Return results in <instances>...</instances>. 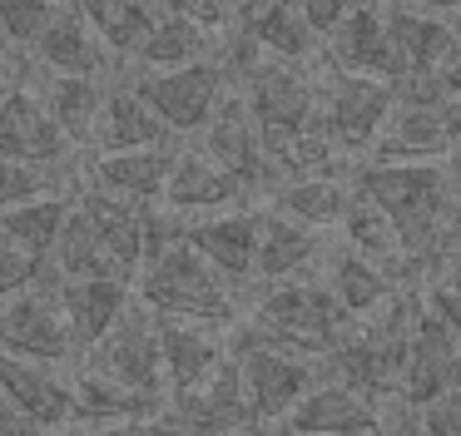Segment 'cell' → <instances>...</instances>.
Here are the masks:
<instances>
[{"instance_id": "1", "label": "cell", "mask_w": 461, "mask_h": 436, "mask_svg": "<svg viewBox=\"0 0 461 436\" xmlns=\"http://www.w3.org/2000/svg\"><path fill=\"white\" fill-rule=\"evenodd\" d=\"M348 194L357 204L377 208L392 223L402 253L421 268H437L456 258V188H451V159L431 164H348Z\"/></svg>"}, {"instance_id": "2", "label": "cell", "mask_w": 461, "mask_h": 436, "mask_svg": "<svg viewBox=\"0 0 461 436\" xmlns=\"http://www.w3.org/2000/svg\"><path fill=\"white\" fill-rule=\"evenodd\" d=\"M352 327V317L338 307V297L328 293L322 277H283V283H268L258 297H253L249 317H233L223 327V337H239V342H258L273 347V352L288 357H308V362L322 367V357L338 347V337Z\"/></svg>"}, {"instance_id": "3", "label": "cell", "mask_w": 461, "mask_h": 436, "mask_svg": "<svg viewBox=\"0 0 461 436\" xmlns=\"http://www.w3.org/2000/svg\"><path fill=\"white\" fill-rule=\"evenodd\" d=\"M134 303H144L159 317H184V322H203L213 332L239 317V293L194 253L184 238L154 248L140 268H134Z\"/></svg>"}, {"instance_id": "4", "label": "cell", "mask_w": 461, "mask_h": 436, "mask_svg": "<svg viewBox=\"0 0 461 436\" xmlns=\"http://www.w3.org/2000/svg\"><path fill=\"white\" fill-rule=\"evenodd\" d=\"M312 89H318V129L338 144V154H362L372 149L382 119L392 109V85L372 75H348V69H332L328 59L312 55Z\"/></svg>"}, {"instance_id": "5", "label": "cell", "mask_w": 461, "mask_h": 436, "mask_svg": "<svg viewBox=\"0 0 461 436\" xmlns=\"http://www.w3.org/2000/svg\"><path fill=\"white\" fill-rule=\"evenodd\" d=\"M233 95L243 99V109H249V119L258 124L263 139H288V134H298V129H308L312 114H318L312 69L288 65V59L258 55L239 79H233Z\"/></svg>"}, {"instance_id": "6", "label": "cell", "mask_w": 461, "mask_h": 436, "mask_svg": "<svg viewBox=\"0 0 461 436\" xmlns=\"http://www.w3.org/2000/svg\"><path fill=\"white\" fill-rule=\"evenodd\" d=\"M130 89L154 109L164 129L174 139L203 129V119L219 109V99L229 95V75H223L219 59H189V65H174V69H134Z\"/></svg>"}, {"instance_id": "7", "label": "cell", "mask_w": 461, "mask_h": 436, "mask_svg": "<svg viewBox=\"0 0 461 436\" xmlns=\"http://www.w3.org/2000/svg\"><path fill=\"white\" fill-rule=\"evenodd\" d=\"M223 352L239 367V382H243V396H249V412L258 422V431L278 426L283 412L322 377V367L308 362V357H288L258 342H239V337H223Z\"/></svg>"}, {"instance_id": "8", "label": "cell", "mask_w": 461, "mask_h": 436, "mask_svg": "<svg viewBox=\"0 0 461 436\" xmlns=\"http://www.w3.org/2000/svg\"><path fill=\"white\" fill-rule=\"evenodd\" d=\"M164 416L184 436H253L258 431V422L249 412V396H243V382H239V367H233L229 352L194 386L164 396Z\"/></svg>"}, {"instance_id": "9", "label": "cell", "mask_w": 461, "mask_h": 436, "mask_svg": "<svg viewBox=\"0 0 461 436\" xmlns=\"http://www.w3.org/2000/svg\"><path fill=\"white\" fill-rule=\"evenodd\" d=\"M199 154L209 159V164H219L223 174L243 188L249 204H258L263 194L278 188V174H273V164H268L258 124L249 119V109H243V99L233 95V89L219 99V109L203 119V149Z\"/></svg>"}, {"instance_id": "10", "label": "cell", "mask_w": 461, "mask_h": 436, "mask_svg": "<svg viewBox=\"0 0 461 436\" xmlns=\"http://www.w3.org/2000/svg\"><path fill=\"white\" fill-rule=\"evenodd\" d=\"M0 352L11 357H31V362H70L75 357V337L65 327V313L55 303V283L41 277V283L21 287L15 297L0 303Z\"/></svg>"}, {"instance_id": "11", "label": "cell", "mask_w": 461, "mask_h": 436, "mask_svg": "<svg viewBox=\"0 0 461 436\" xmlns=\"http://www.w3.org/2000/svg\"><path fill=\"white\" fill-rule=\"evenodd\" d=\"M85 362L90 372L110 377V382H124L134 392H159L164 396V372H159V347H154V317L144 303H130L114 327L100 337V342L85 347Z\"/></svg>"}, {"instance_id": "12", "label": "cell", "mask_w": 461, "mask_h": 436, "mask_svg": "<svg viewBox=\"0 0 461 436\" xmlns=\"http://www.w3.org/2000/svg\"><path fill=\"white\" fill-rule=\"evenodd\" d=\"M456 129H461V104H397L392 99V109L382 119L367 154L382 159V164H431V159H451Z\"/></svg>"}, {"instance_id": "13", "label": "cell", "mask_w": 461, "mask_h": 436, "mask_svg": "<svg viewBox=\"0 0 461 436\" xmlns=\"http://www.w3.org/2000/svg\"><path fill=\"white\" fill-rule=\"evenodd\" d=\"M451 386H456V332L417 303L407 357H402V377H397V392L392 396L417 412V406H427L431 396L451 392Z\"/></svg>"}, {"instance_id": "14", "label": "cell", "mask_w": 461, "mask_h": 436, "mask_svg": "<svg viewBox=\"0 0 461 436\" xmlns=\"http://www.w3.org/2000/svg\"><path fill=\"white\" fill-rule=\"evenodd\" d=\"M184 243L233 287L253 283V248H258V208H223V213H199L184 218Z\"/></svg>"}, {"instance_id": "15", "label": "cell", "mask_w": 461, "mask_h": 436, "mask_svg": "<svg viewBox=\"0 0 461 436\" xmlns=\"http://www.w3.org/2000/svg\"><path fill=\"white\" fill-rule=\"evenodd\" d=\"M362 431H382L377 406L367 396H357L352 386L332 382V377H318L283 412V422L268 426L263 436H362Z\"/></svg>"}, {"instance_id": "16", "label": "cell", "mask_w": 461, "mask_h": 436, "mask_svg": "<svg viewBox=\"0 0 461 436\" xmlns=\"http://www.w3.org/2000/svg\"><path fill=\"white\" fill-rule=\"evenodd\" d=\"M70 154L75 149L65 144V134L55 129V119L45 114L35 89L15 85V79L0 89V159L60 168V159H70Z\"/></svg>"}, {"instance_id": "17", "label": "cell", "mask_w": 461, "mask_h": 436, "mask_svg": "<svg viewBox=\"0 0 461 436\" xmlns=\"http://www.w3.org/2000/svg\"><path fill=\"white\" fill-rule=\"evenodd\" d=\"M382 30H387L392 59H397V79L456 59V25H451V15H441V10L382 5ZM397 79H392V85H397Z\"/></svg>"}, {"instance_id": "18", "label": "cell", "mask_w": 461, "mask_h": 436, "mask_svg": "<svg viewBox=\"0 0 461 436\" xmlns=\"http://www.w3.org/2000/svg\"><path fill=\"white\" fill-rule=\"evenodd\" d=\"M0 396L21 406L45 436L70 431V377H60L50 362L0 352Z\"/></svg>"}, {"instance_id": "19", "label": "cell", "mask_w": 461, "mask_h": 436, "mask_svg": "<svg viewBox=\"0 0 461 436\" xmlns=\"http://www.w3.org/2000/svg\"><path fill=\"white\" fill-rule=\"evenodd\" d=\"M31 55H35V65H41L45 75L110 79V69H114V55L100 45V35L85 25V15L70 5V0H60V10L50 15V25L35 35Z\"/></svg>"}, {"instance_id": "20", "label": "cell", "mask_w": 461, "mask_h": 436, "mask_svg": "<svg viewBox=\"0 0 461 436\" xmlns=\"http://www.w3.org/2000/svg\"><path fill=\"white\" fill-rule=\"evenodd\" d=\"M318 59H328L332 69H348V75H372V79H397V59H392L387 30H382V0L357 5L348 20L328 30L318 40Z\"/></svg>"}, {"instance_id": "21", "label": "cell", "mask_w": 461, "mask_h": 436, "mask_svg": "<svg viewBox=\"0 0 461 436\" xmlns=\"http://www.w3.org/2000/svg\"><path fill=\"white\" fill-rule=\"evenodd\" d=\"M243 188L223 174L219 164L199 154V149H174V164L164 174V194H159V208L179 218H199V213H223V208H243Z\"/></svg>"}, {"instance_id": "22", "label": "cell", "mask_w": 461, "mask_h": 436, "mask_svg": "<svg viewBox=\"0 0 461 436\" xmlns=\"http://www.w3.org/2000/svg\"><path fill=\"white\" fill-rule=\"evenodd\" d=\"M55 283V303L65 313V327L75 337V357L90 342H100L114 327V317L134 303V287L124 277H50Z\"/></svg>"}, {"instance_id": "23", "label": "cell", "mask_w": 461, "mask_h": 436, "mask_svg": "<svg viewBox=\"0 0 461 436\" xmlns=\"http://www.w3.org/2000/svg\"><path fill=\"white\" fill-rule=\"evenodd\" d=\"M169 164L174 149H114V154H90L80 184L124 198V204H159Z\"/></svg>"}, {"instance_id": "24", "label": "cell", "mask_w": 461, "mask_h": 436, "mask_svg": "<svg viewBox=\"0 0 461 436\" xmlns=\"http://www.w3.org/2000/svg\"><path fill=\"white\" fill-rule=\"evenodd\" d=\"M154 317V347H159V372H164V396L194 386L213 362L223 357V332L203 322H184V317Z\"/></svg>"}, {"instance_id": "25", "label": "cell", "mask_w": 461, "mask_h": 436, "mask_svg": "<svg viewBox=\"0 0 461 436\" xmlns=\"http://www.w3.org/2000/svg\"><path fill=\"white\" fill-rule=\"evenodd\" d=\"M114 149H174V134L130 89V79L104 89L100 124H95V139H90V154H114Z\"/></svg>"}, {"instance_id": "26", "label": "cell", "mask_w": 461, "mask_h": 436, "mask_svg": "<svg viewBox=\"0 0 461 436\" xmlns=\"http://www.w3.org/2000/svg\"><path fill=\"white\" fill-rule=\"evenodd\" d=\"M322 258V243L312 228L293 223V218H283L278 208H268L263 213L258 208V248H253V283H283V277H303L312 273Z\"/></svg>"}, {"instance_id": "27", "label": "cell", "mask_w": 461, "mask_h": 436, "mask_svg": "<svg viewBox=\"0 0 461 436\" xmlns=\"http://www.w3.org/2000/svg\"><path fill=\"white\" fill-rule=\"evenodd\" d=\"M164 412L159 392H134L124 382L90 372V367L75 362L70 377V426H104V422H130V416H154Z\"/></svg>"}, {"instance_id": "28", "label": "cell", "mask_w": 461, "mask_h": 436, "mask_svg": "<svg viewBox=\"0 0 461 436\" xmlns=\"http://www.w3.org/2000/svg\"><path fill=\"white\" fill-rule=\"evenodd\" d=\"M104 89H110V79H85V75H50V85L41 89L45 114L55 119V129L65 134L70 149H90Z\"/></svg>"}, {"instance_id": "29", "label": "cell", "mask_w": 461, "mask_h": 436, "mask_svg": "<svg viewBox=\"0 0 461 436\" xmlns=\"http://www.w3.org/2000/svg\"><path fill=\"white\" fill-rule=\"evenodd\" d=\"M318 263H322V283H328V293L338 297V307L352 317V322L367 317V313H377V307L397 293V287L382 277V268L367 263L362 253H352L348 243L332 248V253H322Z\"/></svg>"}, {"instance_id": "30", "label": "cell", "mask_w": 461, "mask_h": 436, "mask_svg": "<svg viewBox=\"0 0 461 436\" xmlns=\"http://www.w3.org/2000/svg\"><path fill=\"white\" fill-rule=\"evenodd\" d=\"M268 198L283 218H293V223L318 233V228L342 223L352 194H348V174H308V178H283Z\"/></svg>"}, {"instance_id": "31", "label": "cell", "mask_w": 461, "mask_h": 436, "mask_svg": "<svg viewBox=\"0 0 461 436\" xmlns=\"http://www.w3.org/2000/svg\"><path fill=\"white\" fill-rule=\"evenodd\" d=\"M65 208H70V194H35L21 198V204H5L0 208V243L45 263L55 248V233L65 223Z\"/></svg>"}, {"instance_id": "32", "label": "cell", "mask_w": 461, "mask_h": 436, "mask_svg": "<svg viewBox=\"0 0 461 436\" xmlns=\"http://www.w3.org/2000/svg\"><path fill=\"white\" fill-rule=\"evenodd\" d=\"M243 30H249V40L258 45V55H268V59L308 65V59L318 55V35L308 30L298 0H268V5H263Z\"/></svg>"}, {"instance_id": "33", "label": "cell", "mask_w": 461, "mask_h": 436, "mask_svg": "<svg viewBox=\"0 0 461 436\" xmlns=\"http://www.w3.org/2000/svg\"><path fill=\"white\" fill-rule=\"evenodd\" d=\"M70 5L85 15V25L100 35V45L114 59H130L134 45L144 40V30L159 15V0H70Z\"/></svg>"}, {"instance_id": "34", "label": "cell", "mask_w": 461, "mask_h": 436, "mask_svg": "<svg viewBox=\"0 0 461 436\" xmlns=\"http://www.w3.org/2000/svg\"><path fill=\"white\" fill-rule=\"evenodd\" d=\"M213 55V35L189 20L159 10L154 25L144 30V40L134 45V69H174V65H189V59H209Z\"/></svg>"}, {"instance_id": "35", "label": "cell", "mask_w": 461, "mask_h": 436, "mask_svg": "<svg viewBox=\"0 0 461 436\" xmlns=\"http://www.w3.org/2000/svg\"><path fill=\"white\" fill-rule=\"evenodd\" d=\"M70 178L60 168H41V164H15V159H0V208L21 204L35 194H70Z\"/></svg>"}, {"instance_id": "36", "label": "cell", "mask_w": 461, "mask_h": 436, "mask_svg": "<svg viewBox=\"0 0 461 436\" xmlns=\"http://www.w3.org/2000/svg\"><path fill=\"white\" fill-rule=\"evenodd\" d=\"M55 10H60V0H0V35L15 50H31Z\"/></svg>"}, {"instance_id": "37", "label": "cell", "mask_w": 461, "mask_h": 436, "mask_svg": "<svg viewBox=\"0 0 461 436\" xmlns=\"http://www.w3.org/2000/svg\"><path fill=\"white\" fill-rule=\"evenodd\" d=\"M417 436H461V392L451 386V392L431 396L427 406H417Z\"/></svg>"}, {"instance_id": "38", "label": "cell", "mask_w": 461, "mask_h": 436, "mask_svg": "<svg viewBox=\"0 0 461 436\" xmlns=\"http://www.w3.org/2000/svg\"><path fill=\"white\" fill-rule=\"evenodd\" d=\"M41 277H50V268H45V263H35V258H25V253H15V248H5V243H0V303H5V297H15L21 287L41 283Z\"/></svg>"}, {"instance_id": "39", "label": "cell", "mask_w": 461, "mask_h": 436, "mask_svg": "<svg viewBox=\"0 0 461 436\" xmlns=\"http://www.w3.org/2000/svg\"><path fill=\"white\" fill-rule=\"evenodd\" d=\"M70 436H184L164 412L130 416V422H104V426H70Z\"/></svg>"}, {"instance_id": "40", "label": "cell", "mask_w": 461, "mask_h": 436, "mask_svg": "<svg viewBox=\"0 0 461 436\" xmlns=\"http://www.w3.org/2000/svg\"><path fill=\"white\" fill-rule=\"evenodd\" d=\"M159 10H169V15H179V20H189V25L209 30L213 40H219L223 30H233L223 0H159Z\"/></svg>"}, {"instance_id": "41", "label": "cell", "mask_w": 461, "mask_h": 436, "mask_svg": "<svg viewBox=\"0 0 461 436\" xmlns=\"http://www.w3.org/2000/svg\"><path fill=\"white\" fill-rule=\"evenodd\" d=\"M0 436H45V431L21 412V406H11L5 396H0Z\"/></svg>"}, {"instance_id": "42", "label": "cell", "mask_w": 461, "mask_h": 436, "mask_svg": "<svg viewBox=\"0 0 461 436\" xmlns=\"http://www.w3.org/2000/svg\"><path fill=\"white\" fill-rule=\"evenodd\" d=\"M263 5H268V0H223V10H229V25H233V30H243Z\"/></svg>"}, {"instance_id": "43", "label": "cell", "mask_w": 461, "mask_h": 436, "mask_svg": "<svg viewBox=\"0 0 461 436\" xmlns=\"http://www.w3.org/2000/svg\"><path fill=\"white\" fill-rule=\"evenodd\" d=\"M392 5H417V10H441V15H451L456 0H392Z\"/></svg>"}, {"instance_id": "44", "label": "cell", "mask_w": 461, "mask_h": 436, "mask_svg": "<svg viewBox=\"0 0 461 436\" xmlns=\"http://www.w3.org/2000/svg\"><path fill=\"white\" fill-rule=\"evenodd\" d=\"M15 55V45H11V40H5V35H0V65H5V59H11Z\"/></svg>"}, {"instance_id": "45", "label": "cell", "mask_w": 461, "mask_h": 436, "mask_svg": "<svg viewBox=\"0 0 461 436\" xmlns=\"http://www.w3.org/2000/svg\"><path fill=\"white\" fill-rule=\"evenodd\" d=\"M11 85V59H5V65H0V89Z\"/></svg>"}, {"instance_id": "46", "label": "cell", "mask_w": 461, "mask_h": 436, "mask_svg": "<svg viewBox=\"0 0 461 436\" xmlns=\"http://www.w3.org/2000/svg\"><path fill=\"white\" fill-rule=\"evenodd\" d=\"M362 436H382V431H362Z\"/></svg>"}, {"instance_id": "47", "label": "cell", "mask_w": 461, "mask_h": 436, "mask_svg": "<svg viewBox=\"0 0 461 436\" xmlns=\"http://www.w3.org/2000/svg\"><path fill=\"white\" fill-rule=\"evenodd\" d=\"M253 436H263V431H253Z\"/></svg>"}]
</instances>
